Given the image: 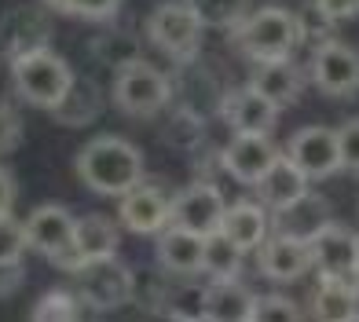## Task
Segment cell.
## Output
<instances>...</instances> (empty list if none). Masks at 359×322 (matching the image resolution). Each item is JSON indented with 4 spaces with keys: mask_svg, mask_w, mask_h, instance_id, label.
<instances>
[{
    "mask_svg": "<svg viewBox=\"0 0 359 322\" xmlns=\"http://www.w3.org/2000/svg\"><path fill=\"white\" fill-rule=\"evenodd\" d=\"M74 172L95 195L121 198L125 190L143 183V150L121 136H95L77 150Z\"/></svg>",
    "mask_w": 359,
    "mask_h": 322,
    "instance_id": "cell-1",
    "label": "cell"
},
{
    "mask_svg": "<svg viewBox=\"0 0 359 322\" xmlns=\"http://www.w3.org/2000/svg\"><path fill=\"white\" fill-rule=\"evenodd\" d=\"M231 29H235L238 52L246 59H253V62L290 59L293 52H297L301 37H304L301 19L290 8H279V4H268V8H260L253 15L246 11Z\"/></svg>",
    "mask_w": 359,
    "mask_h": 322,
    "instance_id": "cell-2",
    "label": "cell"
},
{
    "mask_svg": "<svg viewBox=\"0 0 359 322\" xmlns=\"http://www.w3.org/2000/svg\"><path fill=\"white\" fill-rule=\"evenodd\" d=\"M11 80H15V92L29 106L55 110L74 85V70L48 44H37V48H26V52L11 55Z\"/></svg>",
    "mask_w": 359,
    "mask_h": 322,
    "instance_id": "cell-3",
    "label": "cell"
},
{
    "mask_svg": "<svg viewBox=\"0 0 359 322\" xmlns=\"http://www.w3.org/2000/svg\"><path fill=\"white\" fill-rule=\"evenodd\" d=\"M110 95H114V103H118V110H125L128 118H154L172 99V80L158 66H151V62L128 59L118 66V74H114Z\"/></svg>",
    "mask_w": 359,
    "mask_h": 322,
    "instance_id": "cell-4",
    "label": "cell"
},
{
    "mask_svg": "<svg viewBox=\"0 0 359 322\" xmlns=\"http://www.w3.org/2000/svg\"><path fill=\"white\" fill-rule=\"evenodd\" d=\"M202 34H205V26L187 0H165V4H158L151 11V19H147V37L172 59H194L198 55Z\"/></svg>",
    "mask_w": 359,
    "mask_h": 322,
    "instance_id": "cell-5",
    "label": "cell"
},
{
    "mask_svg": "<svg viewBox=\"0 0 359 322\" xmlns=\"http://www.w3.org/2000/svg\"><path fill=\"white\" fill-rule=\"evenodd\" d=\"M74 213L67 205H37L22 220L26 246L62 267H74Z\"/></svg>",
    "mask_w": 359,
    "mask_h": 322,
    "instance_id": "cell-6",
    "label": "cell"
},
{
    "mask_svg": "<svg viewBox=\"0 0 359 322\" xmlns=\"http://www.w3.org/2000/svg\"><path fill=\"white\" fill-rule=\"evenodd\" d=\"M308 253L319 275L359 282V234H352L345 223L326 220L323 227H316L308 234Z\"/></svg>",
    "mask_w": 359,
    "mask_h": 322,
    "instance_id": "cell-7",
    "label": "cell"
},
{
    "mask_svg": "<svg viewBox=\"0 0 359 322\" xmlns=\"http://www.w3.org/2000/svg\"><path fill=\"white\" fill-rule=\"evenodd\" d=\"M312 85L330 99H348L359 92V52L345 41L326 37L312 52Z\"/></svg>",
    "mask_w": 359,
    "mask_h": 322,
    "instance_id": "cell-8",
    "label": "cell"
},
{
    "mask_svg": "<svg viewBox=\"0 0 359 322\" xmlns=\"http://www.w3.org/2000/svg\"><path fill=\"white\" fill-rule=\"evenodd\" d=\"M293 165H297L308 180H326L341 169V147H337V128L326 125H308L290 136L283 150Z\"/></svg>",
    "mask_w": 359,
    "mask_h": 322,
    "instance_id": "cell-9",
    "label": "cell"
},
{
    "mask_svg": "<svg viewBox=\"0 0 359 322\" xmlns=\"http://www.w3.org/2000/svg\"><path fill=\"white\" fill-rule=\"evenodd\" d=\"M74 275L81 282L77 297L85 304H92V308H118V304L133 300V271L121 267L114 256H107V260L77 264Z\"/></svg>",
    "mask_w": 359,
    "mask_h": 322,
    "instance_id": "cell-10",
    "label": "cell"
},
{
    "mask_svg": "<svg viewBox=\"0 0 359 322\" xmlns=\"http://www.w3.org/2000/svg\"><path fill=\"white\" fill-rule=\"evenodd\" d=\"M257 264L271 282H297L308 267H312V253H308V238L293 231H268L264 241L257 246Z\"/></svg>",
    "mask_w": 359,
    "mask_h": 322,
    "instance_id": "cell-11",
    "label": "cell"
},
{
    "mask_svg": "<svg viewBox=\"0 0 359 322\" xmlns=\"http://www.w3.org/2000/svg\"><path fill=\"white\" fill-rule=\"evenodd\" d=\"M224 205L227 202L213 183H191L169 202V223L187 227L194 234H209V231L220 227Z\"/></svg>",
    "mask_w": 359,
    "mask_h": 322,
    "instance_id": "cell-12",
    "label": "cell"
},
{
    "mask_svg": "<svg viewBox=\"0 0 359 322\" xmlns=\"http://www.w3.org/2000/svg\"><path fill=\"white\" fill-rule=\"evenodd\" d=\"M253 187H257V202L260 205L271 209V213H283V209H290L293 202H301L308 190H312V180H308V176L279 150L271 165L257 176Z\"/></svg>",
    "mask_w": 359,
    "mask_h": 322,
    "instance_id": "cell-13",
    "label": "cell"
},
{
    "mask_svg": "<svg viewBox=\"0 0 359 322\" xmlns=\"http://www.w3.org/2000/svg\"><path fill=\"white\" fill-rule=\"evenodd\" d=\"M275 154H279V147L271 143L268 132H235V139L227 143L224 154H220V165L231 180L253 187L257 176L275 161Z\"/></svg>",
    "mask_w": 359,
    "mask_h": 322,
    "instance_id": "cell-14",
    "label": "cell"
},
{
    "mask_svg": "<svg viewBox=\"0 0 359 322\" xmlns=\"http://www.w3.org/2000/svg\"><path fill=\"white\" fill-rule=\"evenodd\" d=\"M169 195H161L158 187L136 183L133 190H125L118 198V220L125 231L133 234H158L169 223Z\"/></svg>",
    "mask_w": 359,
    "mask_h": 322,
    "instance_id": "cell-15",
    "label": "cell"
},
{
    "mask_svg": "<svg viewBox=\"0 0 359 322\" xmlns=\"http://www.w3.org/2000/svg\"><path fill=\"white\" fill-rule=\"evenodd\" d=\"M250 88L264 95L275 110H286L301 99L304 74L293 66V59H264V62H257V70L250 77Z\"/></svg>",
    "mask_w": 359,
    "mask_h": 322,
    "instance_id": "cell-16",
    "label": "cell"
},
{
    "mask_svg": "<svg viewBox=\"0 0 359 322\" xmlns=\"http://www.w3.org/2000/svg\"><path fill=\"white\" fill-rule=\"evenodd\" d=\"M205 322H253V293L238 279H209L202 289Z\"/></svg>",
    "mask_w": 359,
    "mask_h": 322,
    "instance_id": "cell-17",
    "label": "cell"
},
{
    "mask_svg": "<svg viewBox=\"0 0 359 322\" xmlns=\"http://www.w3.org/2000/svg\"><path fill=\"white\" fill-rule=\"evenodd\" d=\"M154 238H158L154 241L158 264L165 271H172V275H202V234L165 223Z\"/></svg>",
    "mask_w": 359,
    "mask_h": 322,
    "instance_id": "cell-18",
    "label": "cell"
},
{
    "mask_svg": "<svg viewBox=\"0 0 359 322\" xmlns=\"http://www.w3.org/2000/svg\"><path fill=\"white\" fill-rule=\"evenodd\" d=\"M121 246V231L118 223L103 213H88L74 220V267L85 260H107V256H118ZM70 267V271H74Z\"/></svg>",
    "mask_w": 359,
    "mask_h": 322,
    "instance_id": "cell-19",
    "label": "cell"
},
{
    "mask_svg": "<svg viewBox=\"0 0 359 322\" xmlns=\"http://www.w3.org/2000/svg\"><path fill=\"white\" fill-rule=\"evenodd\" d=\"M220 114H224V121L231 125L235 132H271V125H275V118H279V110H275L260 92H253V88L246 85V88L224 95Z\"/></svg>",
    "mask_w": 359,
    "mask_h": 322,
    "instance_id": "cell-20",
    "label": "cell"
},
{
    "mask_svg": "<svg viewBox=\"0 0 359 322\" xmlns=\"http://www.w3.org/2000/svg\"><path fill=\"white\" fill-rule=\"evenodd\" d=\"M312 315L323 322H359V282L319 275L312 293Z\"/></svg>",
    "mask_w": 359,
    "mask_h": 322,
    "instance_id": "cell-21",
    "label": "cell"
},
{
    "mask_svg": "<svg viewBox=\"0 0 359 322\" xmlns=\"http://www.w3.org/2000/svg\"><path fill=\"white\" fill-rule=\"evenodd\" d=\"M220 231L231 238L238 249L250 253V249H257L260 241H264V234H268V209L260 205V202H250V198L224 205Z\"/></svg>",
    "mask_w": 359,
    "mask_h": 322,
    "instance_id": "cell-22",
    "label": "cell"
},
{
    "mask_svg": "<svg viewBox=\"0 0 359 322\" xmlns=\"http://www.w3.org/2000/svg\"><path fill=\"white\" fill-rule=\"evenodd\" d=\"M242 256H246V249H238L220 227L202 234V275H209V279H235L242 271Z\"/></svg>",
    "mask_w": 359,
    "mask_h": 322,
    "instance_id": "cell-23",
    "label": "cell"
},
{
    "mask_svg": "<svg viewBox=\"0 0 359 322\" xmlns=\"http://www.w3.org/2000/svg\"><path fill=\"white\" fill-rule=\"evenodd\" d=\"M85 315V300L70 289H52V293H44L37 300V308L29 312L34 322H74Z\"/></svg>",
    "mask_w": 359,
    "mask_h": 322,
    "instance_id": "cell-24",
    "label": "cell"
},
{
    "mask_svg": "<svg viewBox=\"0 0 359 322\" xmlns=\"http://www.w3.org/2000/svg\"><path fill=\"white\" fill-rule=\"evenodd\" d=\"M194 8V15L202 19V26L209 29H231L242 15L250 11V0H187Z\"/></svg>",
    "mask_w": 359,
    "mask_h": 322,
    "instance_id": "cell-25",
    "label": "cell"
},
{
    "mask_svg": "<svg viewBox=\"0 0 359 322\" xmlns=\"http://www.w3.org/2000/svg\"><path fill=\"white\" fill-rule=\"evenodd\" d=\"M52 11H62V15H77V19H92V22H103V19H114L121 8V0H44Z\"/></svg>",
    "mask_w": 359,
    "mask_h": 322,
    "instance_id": "cell-26",
    "label": "cell"
},
{
    "mask_svg": "<svg viewBox=\"0 0 359 322\" xmlns=\"http://www.w3.org/2000/svg\"><path fill=\"white\" fill-rule=\"evenodd\" d=\"M301 308L283 293H264L253 297V322H297Z\"/></svg>",
    "mask_w": 359,
    "mask_h": 322,
    "instance_id": "cell-27",
    "label": "cell"
},
{
    "mask_svg": "<svg viewBox=\"0 0 359 322\" xmlns=\"http://www.w3.org/2000/svg\"><path fill=\"white\" fill-rule=\"evenodd\" d=\"M26 227L11 213H0V264H15L26 253Z\"/></svg>",
    "mask_w": 359,
    "mask_h": 322,
    "instance_id": "cell-28",
    "label": "cell"
},
{
    "mask_svg": "<svg viewBox=\"0 0 359 322\" xmlns=\"http://www.w3.org/2000/svg\"><path fill=\"white\" fill-rule=\"evenodd\" d=\"M161 304H165L169 318H187V322L202 318V289H180V293H172Z\"/></svg>",
    "mask_w": 359,
    "mask_h": 322,
    "instance_id": "cell-29",
    "label": "cell"
},
{
    "mask_svg": "<svg viewBox=\"0 0 359 322\" xmlns=\"http://www.w3.org/2000/svg\"><path fill=\"white\" fill-rule=\"evenodd\" d=\"M337 147H341V169L359 172V118L337 128Z\"/></svg>",
    "mask_w": 359,
    "mask_h": 322,
    "instance_id": "cell-30",
    "label": "cell"
},
{
    "mask_svg": "<svg viewBox=\"0 0 359 322\" xmlns=\"http://www.w3.org/2000/svg\"><path fill=\"white\" fill-rule=\"evenodd\" d=\"M316 11L326 22H352L359 19V0H316Z\"/></svg>",
    "mask_w": 359,
    "mask_h": 322,
    "instance_id": "cell-31",
    "label": "cell"
},
{
    "mask_svg": "<svg viewBox=\"0 0 359 322\" xmlns=\"http://www.w3.org/2000/svg\"><path fill=\"white\" fill-rule=\"evenodd\" d=\"M19 136H22V125H19V118H15V110L0 99V154L4 150H11L15 143H19Z\"/></svg>",
    "mask_w": 359,
    "mask_h": 322,
    "instance_id": "cell-32",
    "label": "cell"
},
{
    "mask_svg": "<svg viewBox=\"0 0 359 322\" xmlns=\"http://www.w3.org/2000/svg\"><path fill=\"white\" fill-rule=\"evenodd\" d=\"M11 205H15V180H11V172L0 165V213H11Z\"/></svg>",
    "mask_w": 359,
    "mask_h": 322,
    "instance_id": "cell-33",
    "label": "cell"
}]
</instances>
